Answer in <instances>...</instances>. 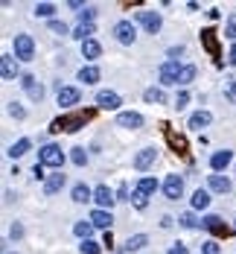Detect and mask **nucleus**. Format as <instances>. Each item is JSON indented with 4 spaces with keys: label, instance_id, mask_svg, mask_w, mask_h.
I'll use <instances>...</instances> for the list:
<instances>
[{
    "label": "nucleus",
    "instance_id": "nucleus-1",
    "mask_svg": "<svg viewBox=\"0 0 236 254\" xmlns=\"http://www.w3.org/2000/svg\"><path fill=\"white\" fill-rule=\"evenodd\" d=\"M38 164H44V167H50L55 173H61V167H64V152H61V146L44 143V146L38 149Z\"/></svg>",
    "mask_w": 236,
    "mask_h": 254
},
{
    "label": "nucleus",
    "instance_id": "nucleus-2",
    "mask_svg": "<svg viewBox=\"0 0 236 254\" xmlns=\"http://www.w3.org/2000/svg\"><path fill=\"white\" fill-rule=\"evenodd\" d=\"M12 50H15V59H18V62H32V59H35V41H32V35L18 32V35L12 38Z\"/></svg>",
    "mask_w": 236,
    "mask_h": 254
},
{
    "label": "nucleus",
    "instance_id": "nucleus-3",
    "mask_svg": "<svg viewBox=\"0 0 236 254\" xmlns=\"http://www.w3.org/2000/svg\"><path fill=\"white\" fill-rule=\"evenodd\" d=\"M134 21L143 26L149 35H157V32H160V26H163L160 12H152V9H140V12H134Z\"/></svg>",
    "mask_w": 236,
    "mask_h": 254
},
{
    "label": "nucleus",
    "instance_id": "nucleus-4",
    "mask_svg": "<svg viewBox=\"0 0 236 254\" xmlns=\"http://www.w3.org/2000/svg\"><path fill=\"white\" fill-rule=\"evenodd\" d=\"M181 62H172V59H166L163 64H160V70H157V79H160V85L163 88H169V85H178V76H181Z\"/></svg>",
    "mask_w": 236,
    "mask_h": 254
},
{
    "label": "nucleus",
    "instance_id": "nucleus-5",
    "mask_svg": "<svg viewBox=\"0 0 236 254\" xmlns=\"http://www.w3.org/2000/svg\"><path fill=\"white\" fill-rule=\"evenodd\" d=\"M160 190H163V196H166L169 202H178V199L184 196V176H178V173L166 176L163 184H160Z\"/></svg>",
    "mask_w": 236,
    "mask_h": 254
},
{
    "label": "nucleus",
    "instance_id": "nucleus-6",
    "mask_svg": "<svg viewBox=\"0 0 236 254\" xmlns=\"http://www.w3.org/2000/svg\"><path fill=\"white\" fill-rule=\"evenodd\" d=\"M111 32H114V38H117L120 44H126V47L137 41V26H134V21H117Z\"/></svg>",
    "mask_w": 236,
    "mask_h": 254
},
{
    "label": "nucleus",
    "instance_id": "nucleus-7",
    "mask_svg": "<svg viewBox=\"0 0 236 254\" xmlns=\"http://www.w3.org/2000/svg\"><path fill=\"white\" fill-rule=\"evenodd\" d=\"M94 202H96L99 210H111V207L117 204V193H114L108 184H96V187H94Z\"/></svg>",
    "mask_w": 236,
    "mask_h": 254
},
{
    "label": "nucleus",
    "instance_id": "nucleus-8",
    "mask_svg": "<svg viewBox=\"0 0 236 254\" xmlns=\"http://www.w3.org/2000/svg\"><path fill=\"white\" fill-rule=\"evenodd\" d=\"M55 100H58V105H61V108H73V105H79V100H82V91L58 82V94H55Z\"/></svg>",
    "mask_w": 236,
    "mask_h": 254
},
{
    "label": "nucleus",
    "instance_id": "nucleus-9",
    "mask_svg": "<svg viewBox=\"0 0 236 254\" xmlns=\"http://www.w3.org/2000/svg\"><path fill=\"white\" fill-rule=\"evenodd\" d=\"M21 88L26 91V97H29L32 102H41V100H44V85L32 76V73H24V76H21Z\"/></svg>",
    "mask_w": 236,
    "mask_h": 254
},
{
    "label": "nucleus",
    "instance_id": "nucleus-10",
    "mask_svg": "<svg viewBox=\"0 0 236 254\" xmlns=\"http://www.w3.org/2000/svg\"><path fill=\"white\" fill-rule=\"evenodd\" d=\"M85 120H88V117H82V114H67V117H58V120L52 123V131H79V128L85 126Z\"/></svg>",
    "mask_w": 236,
    "mask_h": 254
},
{
    "label": "nucleus",
    "instance_id": "nucleus-11",
    "mask_svg": "<svg viewBox=\"0 0 236 254\" xmlns=\"http://www.w3.org/2000/svg\"><path fill=\"white\" fill-rule=\"evenodd\" d=\"M0 76H3V82H15V79H21L18 59H15V56H3V59H0Z\"/></svg>",
    "mask_w": 236,
    "mask_h": 254
},
{
    "label": "nucleus",
    "instance_id": "nucleus-12",
    "mask_svg": "<svg viewBox=\"0 0 236 254\" xmlns=\"http://www.w3.org/2000/svg\"><path fill=\"white\" fill-rule=\"evenodd\" d=\"M207 190L210 193H231L234 181L228 176H222V173H213V176H207Z\"/></svg>",
    "mask_w": 236,
    "mask_h": 254
},
{
    "label": "nucleus",
    "instance_id": "nucleus-13",
    "mask_svg": "<svg viewBox=\"0 0 236 254\" xmlns=\"http://www.w3.org/2000/svg\"><path fill=\"white\" fill-rule=\"evenodd\" d=\"M155 158H157V152L152 149V146H146V149H140V152H137L134 158H131V167L143 173V170H149V167L155 164Z\"/></svg>",
    "mask_w": 236,
    "mask_h": 254
},
{
    "label": "nucleus",
    "instance_id": "nucleus-14",
    "mask_svg": "<svg viewBox=\"0 0 236 254\" xmlns=\"http://www.w3.org/2000/svg\"><path fill=\"white\" fill-rule=\"evenodd\" d=\"M231 161H234V152H231V149H219V152L210 155V170H213V173H222V170L231 167Z\"/></svg>",
    "mask_w": 236,
    "mask_h": 254
},
{
    "label": "nucleus",
    "instance_id": "nucleus-15",
    "mask_svg": "<svg viewBox=\"0 0 236 254\" xmlns=\"http://www.w3.org/2000/svg\"><path fill=\"white\" fill-rule=\"evenodd\" d=\"M96 105L105 108V111H117V108L123 105V100H120L117 91H99V94H96Z\"/></svg>",
    "mask_w": 236,
    "mask_h": 254
},
{
    "label": "nucleus",
    "instance_id": "nucleus-16",
    "mask_svg": "<svg viewBox=\"0 0 236 254\" xmlns=\"http://www.w3.org/2000/svg\"><path fill=\"white\" fill-rule=\"evenodd\" d=\"M117 126L120 128H140L143 126V114H137V111H120L117 114Z\"/></svg>",
    "mask_w": 236,
    "mask_h": 254
},
{
    "label": "nucleus",
    "instance_id": "nucleus-17",
    "mask_svg": "<svg viewBox=\"0 0 236 254\" xmlns=\"http://www.w3.org/2000/svg\"><path fill=\"white\" fill-rule=\"evenodd\" d=\"M70 199L76 204H85V202H94V190L85 184V181H79V184H73L70 187Z\"/></svg>",
    "mask_w": 236,
    "mask_h": 254
},
{
    "label": "nucleus",
    "instance_id": "nucleus-18",
    "mask_svg": "<svg viewBox=\"0 0 236 254\" xmlns=\"http://www.w3.org/2000/svg\"><path fill=\"white\" fill-rule=\"evenodd\" d=\"M64 184H67V176H64V173H52V176H47V181H44V193H47V196H55V193H61Z\"/></svg>",
    "mask_w": 236,
    "mask_h": 254
},
{
    "label": "nucleus",
    "instance_id": "nucleus-19",
    "mask_svg": "<svg viewBox=\"0 0 236 254\" xmlns=\"http://www.w3.org/2000/svg\"><path fill=\"white\" fill-rule=\"evenodd\" d=\"M157 187H160V184H157V178H152V176L137 178V184H134V190H137L140 196H146V199H149V196H155Z\"/></svg>",
    "mask_w": 236,
    "mask_h": 254
},
{
    "label": "nucleus",
    "instance_id": "nucleus-20",
    "mask_svg": "<svg viewBox=\"0 0 236 254\" xmlns=\"http://www.w3.org/2000/svg\"><path fill=\"white\" fill-rule=\"evenodd\" d=\"M99 79H102V73H99L96 64H82V67H79V82H85V85H96Z\"/></svg>",
    "mask_w": 236,
    "mask_h": 254
},
{
    "label": "nucleus",
    "instance_id": "nucleus-21",
    "mask_svg": "<svg viewBox=\"0 0 236 254\" xmlns=\"http://www.w3.org/2000/svg\"><path fill=\"white\" fill-rule=\"evenodd\" d=\"M91 222H94V228H102V231H108L111 228V222H114V216H111V210H91V216H88Z\"/></svg>",
    "mask_w": 236,
    "mask_h": 254
},
{
    "label": "nucleus",
    "instance_id": "nucleus-22",
    "mask_svg": "<svg viewBox=\"0 0 236 254\" xmlns=\"http://www.w3.org/2000/svg\"><path fill=\"white\" fill-rule=\"evenodd\" d=\"M210 202H213V199H210V190H201V187H198V190L192 193V199H189L192 210H207Z\"/></svg>",
    "mask_w": 236,
    "mask_h": 254
},
{
    "label": "nucleus",
    "instance_id": "nucleus-23",
    "mask_svg": "<svg viewBox=\"0 0 236 254\" xmlns=\"http://www.w3.org/2000/svg\"><path fill=\"white\" fill-rule=\"evenodd\" d=\"M82 56H85L88 62H96V59L102 56V44H99L96 38H91V41H85V44H82Z\"/></svg>",
    "mask_w": 236,
    "mask_h": 254
},
{
    "label": "nucleus",
    "instance_id": "nucleus-24",
    "mask_svg": "<svg viewBox=\"0 0 236 254\" xmlns=\"http://www.w3.org/2000/svg\"><path fill=\"white\" fill-rule=\"evenodd\" d=\"M201 228L210 231V234H222V231H225V222H222V216H216V213H207V216L201 219Z\"/></svg>",
    "mask_w": 236,
    "mask_h": 254
},
{
    "label": "nucleus",
    "instance_id": "nucleus-25",
    "mask_svg": "<svg viewBox=\"0 0 236 254\" xmlns=\"http://www.w3.org/2000/svg\"><path fill=\"white\" fill-rule=\"evenodd\" d=\"M213 123V114L210 111H195V114H189V123L187 126L189 128H204V126H210Z\"/></svg>",
    "mask_w": 236,
    "mask_h": 254
},
{
    "label": "nucleus",
    "instance_id": "nucleus-26",
    "mask_svg": "<svg viewBox=\"0 0 236 254\" xmlns=\"http://www.w3.org/2000/svg\"><path fill=\"white\" fill-rule=\"evenodd\" d=\"M29 149H32V140H29V137H21V140H15V143L9 146V158H24Z\"/></svg>",
    "mask_w": 236,
    "mask_h": 254
},
{
    "label": "nucleus",
    "instance_id": "nucleus-27",
    "mask_svg": "<svg viewBox=\"0 0 236 254\" xmlns=\"http://www.w3.org/2000/svg\"><path fill=\"white\" fill-rule=\"evenodd\" d=\"M149 246V237L146 234H131L129 240H126V252H140V249H146Z\"/></svg>",
    "mask_w": 236,
    "mask_h": 254
},
{
    "label": "nucleus",
    "instance_id": "nucleus-28",
    "mask_svg": "<svg viewBox=\"0 0 236 254\" xmlns=\"http://www.w3.org/2000/svg\"><path fill=\"white\" fill-rule=\"evenodd\" d=\"M143 100L152 102V105H163L166 102V94H163V88H146L143 91Z\"/></svg>",
    "mask_w": 236,
    "mask_h": 254
},
{
    "label": "nucleus",
    "instance_id": "nucleus-29",
    "mask_svg": "<svg viewBox=\"0 0 236 254\" xmlns=\"http://www.w3.org/2000/svg\"><path fill=\"white\" fill-rule=\"evenodd\" d=\"M178 225L187 228V231H192V228H198V225H201V219H195V213H192V210H184L181 216H178Z\"/></svg>",
    "mask_w": 236,
    "mask_h": 254
},
{
    "label": "nucleus",
    "instance_id": "nucleus-30",
    "mask_svg": "<svg viewBox=\"0 0 236 254\" xmlns=\"http://www.w3.org/2000/svg\"><path fill=\"white\" fill-rule=\"evenodd\" d=\"M73 38H79L82 44H85V41H91V38H94V24H76Z\"/></svg>",
    "mask_w": 236,
    "mask_h": 254
},
{
    "label": "nucleus",
    "instance_id": "nucleus-31",
    "mask_svg": "<svg viewBox=\"0 0 236 254\" xmlns=\"http://www.w3.org/2000/svg\"><path fill=\"white\" fill-rule=\"evenodd\" d=\"M73 234H76L79 240H91V234H94V222H91V219H88V222H85V219L76 222V225H73Z\"/></svg>",
    "mask_w": 236,
    "mask_h": 254
},
{
    "label": "nucleus",
    "instance_id": "nucleus-32",
    "mask_svg": "<svg viewBox=\"0 0 236 254\" xmlns=\"http://www.w3.org/2000/svg\"><path fill=\"white\" fill-rule=\"evenodd\" d=\"M55 6L52 3H35V18H47V21H55Z\"/></svg>",
    "mask_w": 236,
    "mask_h": 254
},
{
    "label": "nucleus",
    "instance_id": "nucleus-33",
    "mask_svg": "<svg viewBox=\"0 0 236 254\" xmlns=\"http://www.w3.org/2000/svg\"><path fill=\"white\" fill-rule=\"evenodd\" d=\"M195 73H198V70H195V64H184V67H181V76H178V85H181V88H187V85L195 79Z\"/></svg>",
    "mask_w": 236,
    "mask_h": 254
},
{
    "label": "nucleus",
    "instance_id": "nucleus-34",
    "mask_svg": "<svg viewBox=\"0 0 236 254\" xmlns=\"http://www.w3.org/2000/svg\"><path fill=\"white\" fill-rule=\"evenodd\" d=\"M82 254H102V243H96V240H82Z\"/></svg>",
    "mask_w": 236,
    "mask_h": 254
},
{
    "label": "nucleus",
    "instance_id": "nucleus-35",
    "mask_svg": "<svg viewBox=\"0 0 236 254\" xmlns=\"http://www.w3.org/2000/svg\"><path fill=\"white\" fill-rule=\"evenodd\" d=\"M70 161H73L76 167H85V164H88V152H85L82 146H76V149H70Z\"/></svg>",
    "mask_w": 236,
    "mask_h": 254
},
{
    "label": "nucleus",
    "instance_id": "nucleus-36",
    "mask_svg": "<svg viewBox=\"0 0 236 254\" xmlns=\"http://www.w3.org/2000/svg\"><path fill=\"white\" fill-rule=\"evenodd\" d=\"M76 18H79V24H94V18H96V9H94V6H85Z\"/></svg>",
    "mask_w": 236,
    "mask_h": 254
},
{
    "label": "nucleus",
    "instance_id": "nucleus-37",
    "mask_svg": "<svg viewBox=\"0 0 236 254\" xmlns=\"http://www.w3.org/2000/svg\"><path fill=\"white\" fill-rule=\"evenodd\" d=\"M198 254H222V246L216 243V240H204L201 243V252Z\"/></svg>",
    "mask_w": 236,
    "mask_h": 254
},
{
    "label": "nucleus",
    "instance_id": "nucleus-38",
    "mask_svg": "<svg viewBox=\"0 0 236 254\" xmlns=\"http://www.w3.org/2000/svg\"><path fill=\"white\" fill-rule=\"evenodd\" d=\"M9 114H12L15 120H26V108L21 102H9Z\"/></svg>",
    "mask_w": 236,
    "mask_h": 254
},
{
    "label": "nucleus",
    "instance_id": "nucleus-39",
    "mask_svg": "<svg viewBox=\"0 0 236 254\" xmlns=\"http://www.w3.org/2000/svg\"><path fill=\"white\" fill-rule=\"evenodd\" d=\"M50 32H55V35H67V32H70V26L64 24V21H58V18H55V21H50Z\"/></svg>",
    "mask_w": 236,
    "mask_h": 254
},
{
    "label": "nucleus",
    "instance_id": "nucleus-40",
    "mask_svg": "<svg viewBox=\"0 0 236 254\" xmlns=\"http://www.w3.org/2000/svg\"><path fill=\"white\" fill-rule=\"evenodd\" d=\"M201 41L207 44L210 53H216V32H213V29H204V32H201Z\"/></svg>",
    "mask_w": 236,
    "mask_h": 254
},
{
    "label": "nucleus",
    "instance_id": "nucleus-41",
    "mask_svg": "<svg viewBox=\"0 0 236 254\" xmlns=\"http://www.w3.org/2000/svg\"><path fill=\"white\" fill-rule=\"evenodd\" d=\"M225 97L236 105V79H225Z\"/></svg>",
    "mask_w": 236,
    "mask_h": 254
},
{
    "label": "nucleus",
    "instance_id": "nucleus-42",
    "mask_svg": "<svg viewBox=\"0 0 236 254\" xmlns=\"http://www.w3.org/2000/svg\"><path fill=\"white\" fill-rule=\"evenodd\" d=\"M187 102H189V94H187V88H181V91L175 94V108L181 111V108H187Z\"/></svg>",
    "mask_w": 236,
    "mask_h": 254
},
{
    "label": "nucleus",
    "instance_id": "nucleus-43",
    "mask_svg": "<svg viewBox=\"0 0 236 254\" xmlns=\"http://www.w3.org/2000/svg\"><path fill=\"white\" fill-rule=\"evenodd\" d=\"M184 53H187V47H184V44H175V47H169V50H166V56H169L172 62H178Z\"/></svg>",
    "mask_w": 236,
    "mask_h": 254
},
{
    "label": "nucleus",
    "instance_id": "nucleus-44",
    "mask_svg": "<svg viewBox=\"0 0 236 254\" xmlns=\"http://www.w3.org/2000/svg\"><path fill=\"white\" fill-rule=\"evenodd\" d=\"M225 35L236 41V15H231V18H228V24H225Z\"/></svg>",
    "mask_w": 236,
    "mask_h": 254
},
{
    "label": "nucleus",
    "instance_id": "nucleus-45",
    "mask_svg": "<svg viewBox=\"0 0 236 254\" xmlns=\"http://www.w3.org/2000/svg\"><path fill=\"white\" fill-rule=\"evenodd\" d=\"M131 202H134V207H137V210H143V207H146V196H140L137 190H131Z\"/></svg>",
    "mask_w": 236,
    "mask_h": 254
},
{
    "label": "nucleus",
    "instance_id": "nucleus-46",
    "mask_svg": "<svg viewBox=\"0 0 236 254\" xmlns=\"http://www.w3.org/2000/svg\"><path fill=\"white\" fill-rule=\"evenodd\" d=\"M117 202H131L129 199V184H120V187H117Z\"/></svg>",
    "mask_w": 236,
    "mask_h": 254
},
{
    "label": "nucleus",
    "instance_id": "nucleus-47",
    "mask_svg": "<svg viewBox=\"0 0 236 254\" xmlns=\"http://www.w3.org/2000/svg\"><path fill=\"white\" fill-rule=\"evenodd\" d=\"M44 170H47L44 164H35V167H32V176L38 178V181H47V176H44Z\"/></svg>",
    "mask_w": 236,
    "mask_h": 254
},
{
    "label": "nucleus",
    "instance_id": "nucleus-48",
    "mask_svg": "<svg viewBox=\"0 0 236 254\" xmlns=\"http://www.w3.org/2000/svg\"><path fill=\"white\" fill-rule=\"evenodd\" d=\"M9 237H12V240H21V237H24V225H18V222H15L12 231H9Z\"/></svg>",
    "mask_w": 236,
    "mask_h": 254
},
{
    "label": "nucleus",
    "instance_id": "nucleus-49",
    "mask_svg": "<svg viewBox=\"0 0 236 254\" xmlns=\"http://www.w3.org/2000/svg\"><path fill=\"white\" fill-rule=\"evenodd\" d=\"M169 254H189V249H187L184 243H175V246L169 249Z\"/></svg>",
    "mask_w": 236,
    "mask_h": 254
},
{
    "label": "nucleus",
    "instance_id": "nucleus-50",
    "mask_svg": "<svg viewBox=\"0 0 236 254\" xmlns=\"http://www.w3.org/2000/svg\"><path fill=\"white\" fill-rule=\"evenodd\" d=\"M228 64H234V67H236V44L228 50Z\"/></svg>",
    "mask_w": 236,
    "mask_h": 254
},
{
    "label": "nucleus",
    "instance_id": "nucleus-51",
    "mask_svg": "<svg viewBox=\"0 0 236 254\" xmlns=\"http://www.w3.org/2000/svg\"><path fill=\"white\" fill-rule=\"evenodd\" d=\"M3 199H6V204H12V202H15V199H18V196H15L12 190H6V193H3Z\"/></svg>",
    "mask_w": 236,
    "mask_h": 254
},
{
    "label": "nucleus",
    "instance_id": "nucleus-52",
    "mask_svg": "<svg viewBox=\"0 0 236 254\" xmlns=\"http://www.w3.org/2000/svg\"><path fill=\"white\" fill-rule=\"evenodd\" d=\"M160 228H172V216H163L160 219Z\"/></svg>",
    "mask_w": 236,
    "mask_h": 254
},
{
    "label": "nucleus",
    "instance_id": "nucleus-53",
    "mask_svg": "<svg viewBox=\"0 0 236 254\" xmlns=\"http://www.w3.org/2000/svg\"><path fill=\"white\" fill-rule=\"evenodd\" d=\"M234 231H236V222H234Z\"/></svg>",
    "mask_w": 236,
    "mask_h": 254
}]
</instances>
